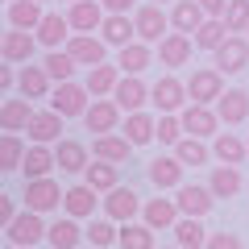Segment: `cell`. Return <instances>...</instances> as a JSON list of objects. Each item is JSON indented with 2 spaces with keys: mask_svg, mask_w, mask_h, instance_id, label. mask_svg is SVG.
Here are the masks:
<instances>
[{
  "mask_svg": "<svg viewBox=\"0 0 249 249\" xmlns=\"http://www.w3.org/2000/svg\"><path fill=\"white\" fill-rule=\"evenodd\" d=\"M229 34H232V29H229V21H224V17H204V25H199L191 37H196V50H216Z\"/></svg>",
  "mask_w": 249,
  "mask_h": 249,
  "instance_id": "42",
  "label": "cell"
},
{
  "mask_svg": "<svg viewBox=\"0 0 249 249\" xmlns=\"http://www.w3.org/2000/svg\"><path fill=\"white\" fill-rule=\"evenodd\" d=\"M116 62H121L124 75H142L145 67H154V46L142 42V37H133L129 46H121V50H116Z\"/></svg>",
  "mask_w": 249,
  "mask_h": 249,
  "instance_id": "32",
  "label": "cell"
},
{
  "mask_svg": "<svg viewBox=\"0 0 249 249\" xmlns=\"http://www.w3.org/2000/svg\"><path fill=\"white\" fill-rule=\"evenodd\" d=\"M121 133L129 137L133 145H150V142H158V116H154L150 108L124 112V124H121Z\"/></svg>",
  "mask_w": 249,
  "mask_h": 249,
  "instance_id": "18",
  "label": "cell"
},
{
  "mask_svg": "<svg viewBox=\"0 0 249 249\" xmlns=\"http://www.w3.org/2000/svg\"><path fill=\"white\" fill-rule=\"evenodd\" d=\"M88 241L96 249H108V245H121V224L112 220V216H91V224H88Z\"/></svg>",
  "mask_w": 249,
  "mask_h": 249,
  "instance_id": "43",
  "label": "cell"
},
{
  "mask_svg": "<svg viewBox=\"0 0 249 249\" xmlns=\"http://www.w3.org/2000/svg\"><path fill=\"white\" fill-rule=\"evenodd\" d=\"M83 178H88L91 187H96L100 196L104 191H112L116 183H121V162H108V158H91L88 170H83Z\"/></svg>",
  "mask_w": 249,
  "mask_h": 249,
  "instance_id": "37",
  "label": "cell"
},
{
  "mask_svg": "<svg viewBox=\"0 0 249 249\" xmlns=\"http://www.w3.org/2000/svg\"><path fill=\"white\" fill-rule=\"evenodd\" d=\"M137 145L129 142V137L116 129V133H96V142H91V158H108V162H129V154H133Z\"/></svg>",
  "mask_w": 249,
  "mask_h": 249,
  "instance_id": "24",
  "label": "cell"
},
{
  "mask_svg": "<svg viewBox=\"0 0 249 249\" xmlns=\"http://www.w3.org/2000/svg\"><path fill=\"white\" fill-rule=\"evenodd\" d=\"M175 154H178V162L183 166H208V162L216 158L212 154V142L208 137H196V133H183L175 142Z\"/></svg>",
  "mask_w": 249,
  "mask_h": 249,
  "instance_id": "34",
  "label": "cell"
},
{
  "mask_svg": "<svg viewBox=\"0 0 249 249\" xmlns=\"http://www.w3.org/2000/svg\"><path fill=\"white\" fill-rule=\"evenodd\" d=\"M204 249H241L237 232H208V245Z\"/></svg>",
  "mask_w": 249,
  "mask_h": 249,
  "instance_id": "47",
  "label": "cell"
},
{
  "mask_svg": "<svg viewBox=\"0 0 249 249\" xmlns=\"http://www.w3.org/2000/svg\"><path fill=\"white\" fill-rule=\"evenodd\" d=\"M175 245H178V249H204V245H208V232H204V224H199V216H178V224H175Z\"/></svg>",
  "mask_w": 249,
  "mask_h": 249,
  "instance_id": "41",
  "label": "cell"
},
{
  "mask_svg": "<svg viewBox=\"0 0 249 249\" xmlns=\"http://www.w3.org/2000/svg\"><path fill=\"white\" fill-rule=\"evenodd\" d=\"M175 199H178V212L183 216H199V220L216 208V191L212 187H199V183H183L175 191Z\"/></svg>",
  "mask_w": 249,
  "mask_h": 249,
  "instance_id": "13",
  "label": "cell"
},
{
  "mask_svg": "<svg viewBox=\"0 0 249 249\" xmlns=\"http://www.w3.org/2000/svg\"><path fill=\"white\" fill-rule=\"evenodd\" d=\"M67 17H71L75 34H100V25H104L108 9H104V0H71Z\"/></svg>",
  "mask_w": 249,
  "mask_h": 249,
  "instance_id": "16",
  "label": "cell"
},
{
  "mask_svg": "<svg viewBox=\"0 0 249 249\" xmlns=\"http://www.w3.org/2000/svg\"><path fill=\"white\" fill-rule=\"evenodd\" d=\"M183 133H187V129H183V116H178V112H158V142H162V145L175 150V142H178Z\"/></svg>",
  "mask_w": 249,
  "mask_h": 249,
  "instance_id": "45",
  "label": "cell"
},
{
  "mask_svg": "<svg viewBox=\"0 0 249 249\" xmlns=\"http://www.w3.org/2000/svg\"><path fill=\"white\" fill-rule=\"evenodd\" d=\"M187 91H191V100H199V104H216V100L224 96V71L220 67H199V71H191Z\"/></svg>",
  "mask_w": 249,
  "mask_h": 249,
  "instance_id": "10",
  "label": "cell"
},
{
  "mask_svg": "<svg viewBox=\"0 0 249 249\" xmlns=\"http://www.w3.org/2000/svg\"><path fill=\"white\" fill-rule=\"evenodd\" d=\"M212 54H216V67H220L224 75H241L249 67V37L245 34H229Z\"/></svg>",
  "mask_w": 249,
  "mask_h": 249,
  "instance_id": "9",
  "label": "cell"
},
{
  "mask_svg": "<svg viewBox=\"0 0 249 249\" xmlns=\"http://www.w3.org/2000/svg\"><path fill=\"white\" fill-rule=\"evenodd\" d=\"M62 121L67 116L58 112V108H42V112H34V121L25 124V137L29 142H46V145H54V142H62Z\"/></svg>",
  "mask_w": 249,
  "mask_h": 249,
  "instance_id": "21",
  "label": "cell"
},
{
  "mask_svg": "<svg viewBox=\"0 0 249 249\" xmlns=\"http://www.w3.org/2000/svg\"><path fill=\"white\" fill-rule=\"evenodd\" d=\"M96 208H104V199H100V191L83 178V183H75V187H67V196H62V212H71V216H79V220H91L96 216Z\"/></svg>",
  "mask_w": 249,
  "mask_h": 249,
  "instance_id": "12",
  "label": "cell"
},
{
  "mask_svg": "<svg viewBox=\"0 0 249 249\" xmlns=\"http://www.w3.org/2000/svg\"><path fill=\"white\" fill-rule=\"evenodd\" d=\"M245 34H249V29H245Z\"/></svg>",
  "mask_w": 249,
  "mask_h": 249,
  "instance_id": "55",
  "label": "cell"
},
{
  "mask_svg": "<svg viewBox=\"0 0 249 249\" xmlns=\"http://www.w3.org/2000/svg\"><path fill=\"white\" fill-rule=\"evenodd\" d=\"M67 4H71V0H67Z\"/></svg>",
  "mask_w": 249,
  "mask_h": 249,
  "instance_id": "54",
  "label": "cell"
},
{
  "mask_svg": "<svg viewBox=\"0 0 249 249\" xmlns=\"http://www.w3.org/2000/svg\"><path fill=\"white\" fill-rule=\"evenodd\" d=\"M62 191L58 183H54L50 175H37V178H25V208H34V212H58L62 208Z\"/></svg>",
  "mask_w": 249,
  "mask_h": 249,
  "instance_id": "6",
  "label": "cell"
},
{
  "mask_svg": "<svg viewBox=\"0 0 249 249\" xmlns=\"http://www.w3.org/2000/svg\"><path fill=\"white\" fill-rule=\"evenodd\" d=\"M183 129L187 133H196V137H208V142H212L216 133H220V112H216V104H199V100H191V104L183 108Z\"/></svg>",
  "mask_w": 249,
  "mask_h": 249,
  "instance_id": "7",
  "label": "cell"
},
{
  "mask_svg": "<svg viewBox=\"0 0 249 249\" xmlns=\"http://www.w3.org/2000/svg\"><path fill=\"white\" fill-rule=\"evenodd\" d=\"M42 17H46L42 0H9V4H4V21L17 25V29H37Z\"/></svg>",
  "mask_w": 249,
  "mask_h": 249,
  "instance_id": "31",
  "label": "cell"
},
{
  "mask_svg": "<svg viewBox=\"0 0 249 249\" xmlns=\"http://www.w3.org/2000/svg\"><path fill=\"white\" fill-rule=\"evenodd\" d=\"M142 204H145V199L137 196L133 187H121V183H116L112 191H104V216H112L116 224L137 220V216H142Z\"/></svg>",
  "mask_w": 249,
  "mask_h": 249,
  "instance_id": "8",
  "label": "cell"
},
{
  "mask_svg": "<svg viewBox=\"0 0 249 249\" xmlns=\"http://www.w3.org/2000/svg\"><path fill=\"white\" fill-rule=\"evenodd\" d=\"M150 104L158 112H183L191 104V91H187V83L178 75H162V79L150 83Z\"/></svg>",
  "mask_w": 249,
  "mask_h": 249,
  "instance_id": "4",
  "label": "cell"
},
{
  "mask_svg": "<svg viewBox=\"0 0 249 249\" xmlns=\"http://www.w3.org/2000/svg\"><path fill=\"white\" fill-rule=\"evenodd\" d=\"M42 67L50 71V79H54V83H62V79H75V71H79V62H75V54L67 50V46H58V50H46Z\"/></svg>",
  "mask_w": 249,
  "mask_h": 249,
  "instance_id": "40",
  "label": "cell"
},
{
  "mask_svg": "<svg viewBox=\"0 0 249 249\" xmlns=\"http://www.w3.org/2000/svg\"><path fill=\"white\" fill-rule=\"evenodd\" d=\"M208 187L216 191V199H232V196H241V187H249V183L241 178V166L220 162V166H212V175H208Z\"/></svg>",
  "mask_w": 249,
  "mask_h": 249,
  "instance_id": "29",
  "label": "cell"
},
{
  "mask_svg": "<svg viewBox=\"0 0 249 249\" xmlns=\"http://www.w3.org/2000/svg\"><path fill=\"white\" fill-rule=\"evenodd\" d=\"M4 4H9V0H4Z\"/></svg>",
  "mask_w": 249,
  "mask_h": 249,
  "instance_id": "53",
  "label": "cell"
},
{
  "mask_svg": "<svg viewBox=\"0 0 249 249\" xmlns=\"http://www.w3.org/2000/svg\"><path fill=\"white\" fill-rule=\"evenodd\" d=\"M100 37H104L112 50H121V46H129L137 37V21L129 17V13H108L104 25H100Z\"/></svg>",
  "mask_w": 249,
  "mask_h": 249,
  "instance_id": "26",
  "label": "cell"
},
{
  "mask_svg": "<svg viewBox=\"0 0 249 249\" xmlns=\"http://www.w3.org/2000/svg\"><path fill=\"white\" fill-rule=\"evenodd\" d=\"M46 229H50V224L42 220V212L25 208V212H17V220H13L9 229H4V245H13V249L42 245V241H46Z\"/></svg>",
  "mask_w": 249,
  "mask_h": 249,
  "instance_id": "2",
  "label": "cell"
},
{
  "mask_svg": "<svg viewBox=\"0 0 249 249\" xmlns=\"http://www.w3.org/2000/svg\"><path fill=\"white\" fill-rule=\"evenodd\" d=\"M34 112H37V108H34V100L17 91V100H4V104H0V129L25 133V124L34 121Z\"/></svg>",
  "mask_w": 249,
  "mask_h": 249,
  "instance_id": "27",
  "label": "cell"
},
{
  "mask_svg": "<svg viewBox=\"0 0 249 249\" xmlns=\"http://www.w3.org/2000/svg\"><path fill=\"white\" fill-rule=\"evenodd\" d=\"M25 150H29V145L21 142V133L4 129V133H0V170H4V175L21 170V162H25Z\"/></svg>",
  "mask_w": 249,
  "mask_h": 249,
  "instance_id": "38",
  "label": "cell"
},
{
  "mask_svg": "<svg viewBox=\"0 0 249 249\" xmlns=\"http://www.w3.org/2000/svg\"><path fill=\"white\" fill-rule=\"evenodd\" d=\"M178 216H183V212H178V199H145V204H142V220L145 224H150V229H175V224H178Z\"/></svg>",
  "mask_w": 249,
  "mask_h": 249,
  "instance_id": "30",
  "label": "cell"
},
{
  "mask_svg": "<svg viewBox=\"0 0 249 249\" xmlns=\"http://www.w3.org/2000/svg\"><path fill=\"white\" fill-rule=\"evenodd\" d=\"M158 4H175V0H158Z\"/></svg>",
  "mask_w": 249,
  "mask_h": 249,
  "instance_id": "52",
  "label": "cell"
},
{
  "mask_svg": "<svg viewBox=\"0 0 249 249\" xmlns=\"http://www.w3.org/2000/svg\"><path fill=\"white\" fill-rule=\"evenodd\" d=\"M216 112H220L224 124L249 121V91H245V88H224V96L216 100Z\"/></svg>",
  "mask_w": 249,
  "mask_h": 249,
  "instance_id": "35",
  "label": "cell"
},
{
  "mask_svg": "<svg viewBox=\"0 0 249 249\" xmlns=\"http://www.w3.org/2000/svg\"><path fill=\"white\" fill-rule=\"evenodd\" d=\"M17 91L21 96H29V100H50V91H54V79H50V71H46L42 62H21V75H17Z\"/></svg>",
  "mask_w": 249,
  "mask_h": 249,
  "instance_id": "17",
  "label": "cell"
},
{
  "mask_svg": "<svg viewBox=\"0 0 249 249\" xmlns=\"http://www.w3.org/2000/svg\"><path fill=\"white\" fill-rule=\"evenodd\" d=\"M137 4H142V0H104V9H108V13H133Z\"/></svg>",
  "mask_w": 249,
  "mask_h": 249,
  "instance_id": "50",
  "label": "cell"
},
{
  "mask_svg": "<svg viewBox=\"0 0 249 249\" xmlns=\"http://www.w3.org/2000/svg\"><path fill=\"white\" fill-rule=\"evenodd\" d=\"M204 4H199V0H175V4H170V25L178 29V34H196L199 25H204Z\"/></svg>",
  "mask_w": 249,
  "mask_h": 249,
  "instance_id": "36",
  "label": "cell"
},
{
  "mask_svg": "<svg viewBox=\"0 0 249 249\" xmlns=\"http://www.w3.org/2000/svg\"><path fill=\"white\" fill-rule=\"evenodd\" d=\"M13 220H17V199H13V196H0V232L9 229Z\"/></svg>",
  "mask_w": 249,
  "mask_h": 249,
  "instance_id": "48",
  "label": "cell"
},
{
  "mask_svg": "<svg viewBox=\"0 0 249 249\" xmlns=\"http://www.w3.org/2000/svg\"><path fill=\"white\" fill-rule=\"evenodd\" d=\"M34 34H37V42H42L46 50H58V46H67V42H71L75 25H71V17H67V13H54V9H46L42 25H37Z\"/></svg>",
  "mask_w": 249,
  "mask_h": 249,
  "instance_id": "14",
  "label": "cell"
},
{
  "mask_svg": "<svg viewBox=\"0 0 249 249\" xmlns=\"http://www.w3.org/2000/svg\"><path fill=\"white\" fill-rule=\"evenodd\" d=\"M50 170H58V154H54V145L29 142L25 162H21V175H25V178H37V175H50Z\"/></svg>",
  "mask_w": 249,
  "mask_h": 249,
  "instance_id": "28",
  "label": "cell"
},
{
  "mask_svg": "<svg viewBox=\"0 0 249 249\" xmlns=\"http://www.w3.org/2000/svg\"><path fill=\"white\" fill-rule=\"evenodd\" d=\"M37 34L34 29H17V25H9L4 29V42H0V58L4 62H29L37 54Z\"/></svg>",
  "mask_w": 249,
  "mask_h": 249,
  "instance_id": "11",
  "label": "cell"
},
{
  "mask_svg": "<svg viewBox=\"0 0 249 249\" xmlns=\"http://www.w3.org/2000/svg\"><path fill=\"white\" fill-rule=\"evenodd\" d=\"M54 154H58V170H62V175H83V170H88V162H91L88 145L75 142V137L54 142Z\"/></svg>",
  "mask_w": 249,
  "mask_h": 249,
  "instance_id": "25",
  "label": "cell"
},
{
  "mask_svg": "<svg viewBox=\"0 0 249 249\" xmlns=\"http://www.w3.org/2000/svg\"><path fill=\"white\" fill-rule=\"evenodd\" d=\"M133 21H137V37L150 42V46H158L162 37L175 29V25H170V13L162 9L158 0H142V4L133 9Z\"/></svg>",
  "mask_w": 249,
  "mask_h": 249,
  "instance_id": "1",
  "label": "cell"
},
{
  "mask_svg": "<svg viewBox=\"0 0 249 249\" xmlns=\"http://www.w3.org/2000/svg\"><path fill=\"white\" fill-rule=\"evenodd\" d=\"M88 241V229H79V216H62V220H50V229H46V245L54 249H75Z\"/></svg>",
  "mask_w": 249,
  "mask_h": 249,
  "instance_id": "22",
  "label": "cell"
},
{
  "mask_svg": "<svg viewBox=\"0 0 249 249\" xmlns=\"http://www.w3.org/2000/svg\"><path fill=\"white\" fill-rule=\"evenodd\" d=\"M121 62H96V67H88V75H83V83L91 88V96H112L116 91V83H121Z\"/></svg>",
  "mask_w": 249,
  "mask_h": 249,
  "instance_id": "33",
  "label": "cell"
},
{
  "mask_svg": "<svg viewBox=\"0 0 249 249\" xmlns=\"http://www.w3.org/2000/svg\"><path fill=\"white\" fill-rule=\"evenodd\" d=\"M232 34H245L249 29V0H229V13H224Z\"/></svg>",
  "mask_w": 249,
  "mask_h": 249,
  "instance_id": "46",
  "label": "cell"
},
{
  "mask_svg": "<svg viewBox=\"0 0 249 249\" xmlns=\"http://www.w3.org/2000/svg\"><path fill=\"white\" fill-rule=\"evenodd\" d=\"M67 50L75 54V62H79V67H96V62L108 58V50H112V46H108L100 34H71Z\"/></svg>",
  "mask_w": 249,
  "mask_h": 249,
  "instance_id": "20",
  "label": "cell"
},
{
  "mask_svg": "<svg viewBox=\"0 0 249 249\" xmlns=\"http://www.w3.org/2000/svg\"><path fill=\"white\" fill-rule=\"evenodd\" d=\"M183 162H178V154H166V158H154L150 166H145V175H150V183L158 187V191H178L183 187Z\"/></svg>",
  "mask_w": 249,
  "mask_h": 249,
  "instance_id": "19",
  "label": "cell"
},
{
  "mask_svg": "<svg viewBox=\"0 0 249 249\" xmlns=\"http://www.w3.org/2000/svg\"><path fill=\"white\" fill-rule=\"evenodd\" d=\"M13 67H17V62H4V67H0V91H9L13 83H17L21 71H13Z\"/></svg>",
  "mask_w": 249,
  "mask_h": 249,
  "instance_id": "49",
  "label": "cell"
},
{
  "mask_svg": "<svg viewBox=\"0 0 249 249\" xmlns=\"http://www.w3.org/2000/svg\"><path fill=\"white\" fill-rule=\"evenodd\" d=\"M199 4H204L208 17H224V13H229V0H199Z\"/></svg>",
  "mask_w": 249,
  "mask_h": 249,
  "instance_id": "51",
  "label": "cell"
},
{
  "mask_svg": "<svg viewBox=\"0 0 249 249\" xmlns=\"http://www.w3.org/2000/svg\"><path fill=\"white\" fill-rule=\"evenodd\" d=\"M212 154H216V162H232V166H241V162L249 158V142H241L237 133H216L212 137Z\"/></svg>",
  "mask_w": 249,
  "mask_h": 249,
  "instance_id": "39",
  "label": "cell"
},
{
  "mask_svg": "<svg viewBox=\"0 0 249 249\" xmlns=\"http://www.w3.org/2000/svg\"><path fill=\"white\" fill-rule=\"evenodd\" d=\"M191 50H196V37L170 29V34L158 42V62L170 67V71H175V67H187V62H191Z\"/></svg>",
  "mask_w": 249,
  "mask_h": 249,
  "instance_id": "15",
  "label": "cell"
},
{
  "mask_svg": "<svg viewBox=\"0 0 249 249\" xmlns=\"http://www.w3.org/2000/svg\"><path fill=\"white\" fill-rule=\"evenodd\" d=\"M83 124H88V133H116L124 124V108L112 96H96L83 112Z\"/></svg>",
  "mask_w": 249,
  "mask_h": 249,
  "instance_id": "5",
  "label": "cell"
},
{
  "mask_svg": "<svg viewBox=\"0 0 249 249\" xmlns=\"http://www.w3.org/2000/svg\"><path fill=\"white\" fill-rule=\"evenodd\" d=\"M91 100H96V96H91V88H88V83H75V79L54 83V91H50V108H58L67 121H71V116H83Z\"/></svg>",
  "mask_w": 249,
  "mask_h": 249,
  "instance_id": "3",
  "label": "cell"
},
{
  "mask_svg": "<svg viewBox=\"0 0 249 249\" xmlns=\"http://www.w3.org/2000/svg\"><path fill=\"white\" fill-rule=\"evenodd\" d=\"M112 100L124 108V112H137V108L150 104V83H145L142 75H121V83H116Z\"/></svg>",
  "mask_w": 249,
  "mask_h": 249,
  "instance_id": "23",
  "label": "cell"
},
{
  "mask_svg": "<svg viewBox=\"0 0 249 249\" xmlns=\"http://www.w3.org/2000/svg\"><path fill=\"white\" fill-rule=\"evenodd\" d=\"M154 232L158 229H150V224H137V220H124L121 224V249H154Z\"/></svg>",
  "mask_w": 249,
  "mask_h": 249,
  "instance_id": "44",
  "label": "cell"
}]
</instances>
